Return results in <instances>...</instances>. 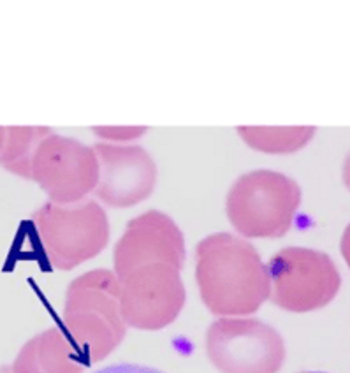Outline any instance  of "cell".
<instances>
[{
	"label": "cell",
	"mask_w": 350,
	"mask_h": 373,
	"mask_svg": "<svg viewBox=\"0 0 350 373\" xmlns=\"http://www.w3.org/2000/svg\"><path fill=\"white\" fill-rule=\"evenodd\" d=\"M195 280L211 314L243 317L269 299V275L257 248L229 232L209 234L195 246Z\"/></svg>",
	"instance_id": "cell-1"
},
{
	"label": "cell",
	"mask_w": 350,
	"mask_h": 373,
	"mask_svg": "<svg viewBox=\"0 0 350 373\" xmlns=\"http://www.w3.org/2000/svg\"><path fill=\"white\" fill-rule=\"evenodd\" d=\"M63 326L85 365L102 361L122 344L127 324L115 271L92 269L72 280L65 292Z\"/></svg>",
	"instance_id": "cell-2"
},
{
	"label": "cell",
	"mask_w": 350,
	"mask_h": 373,
	"mask_svg": "<svg viewBox=\"0 0 350 373\" xmlns=\"http://www.w3.org/2000/svg\"><path fill=\"white\" fill-rule=\"evenodd\" d=\"M301 186L271 169L241 175L227 194V218L245 238H282L291 231L301 204Z\"/></svg>",
	"instance_id": "cell-3"
},
{
	"label": "cell",
	"mask_w": 350,
	"mask_h": 373,
	"mask_svg": "<svg viewBox=\"0 0 350 373\" xmlns=\"http://www.w3.org/2000/svg\"><path fill=\"white\" fill-rule=\"evenodd\" d=\"M34 222L48 261L63 271L97 257L109 241V218L92 199L76 204L46 202L34 213Z\"/></svg>",
	"instance_id": "cell-4"
},
{
	"label": "cell",
	"mask_w": 350,
	"mask_h": 373,
	"mask_svg": "<svg viewBox=\"0 0 350 373\" xmlns=\"http://www.w3.org/2000/svg\"><path fill=\"white\" fill-rule=\"evenodd\" d=\"M269 299L292 314L324 308L336 298L342 276L328 254L305 246H289L276 252L266 264Z\"/></svg>",
	"instance_id": "cell-5"
},
{
	"label": "cell",
	"mask_w": 350,
	"mask_h": 373,
	"mask_svg": "<svg viewBox=\"0 0 350 373\" xmlns=\"http://www.w3.org/2000/svg\"><path fill=\"white\" fill-rule=\"evenodd\" d=\"M206 354L220 373H278L285 344L259 319L222 317L208 328Z\"/></svg>",
	"instance_id": "cell-6"
},
{
	"label": "cell",
	"mask_w": 350,
	"mask_h": 373,
	"mask_svg": "<svg viewBox=\"0 0 350 373\" xmlns=\"http://www.w3.org/2000/svg\"><path fill=\"white\" fill-rule=\"evenodd\" d=\"M30 180L46 192L49 202L76 204L97 186V155L92 146L51 132L35 150Z\"/></svg>",
	"instance_id": "cell-7"
},
{
	"label": "cell",
	"mask_w": 350,
	"mask_h": 373,
	"mask_svg": "<svg viewBox=\"0 0 350 373\" xmlns=\"http://www.w3.org/2000/svg\"><path fill=\"white\" fill-rule=\"evenodd\" d=\"M122 312L127 328L157 331L178 319L185 305V285L179 269L148 264L120 278Z\"/></svg>",
	"instance_id": "cell-8"
},
{
	"label": "cell",
	"mask_w": 350,
	"mask_h": 373,
	"mask_svg": "<svg viewBox=\"0 0 350 373\" xmlns=\"http://www.w3.org/2000/svg\"><path fill=\"white\" fill-rule=\"evenodd\" d=\"M148 264L181 269L185 264V238L171 216L157 209L129 220L113 252L115 275L123 278Z\"/></svg>",
	"instance_id": "cell-9"
},
{
	"label": "cell",
	"mask_w": 350,
	"mask_h": 373,
	"mask_svg": "<svg viewBox=\"0 0 350 373\" xmlns=\"http://www.w3.org/2000/svg\"><path fill=\"white\" fill-rule=\"evenodd\" d=\"M92 148L99 161L95 194L101 201L113 208H129L152 195L157 166L143 146L102 141Z\"/></svg>",
	"instance_id": "cell-10"
},
{
	"label": "cell",
	"mask_w": 350,
	"mask_h": 373,
	"mask_svg": "<svg viewBox=\"0 0 350 373\" xmlns=\"http://www.w3.org/2000/svg\"><path fill=\"white\" fill-rule=\"evenodd\" d=\"M12 373H81L85 363L60 328H49L30 338L16 356Z\"/></svg>",
	"instance_id": "cell-11"
},
{
	"label": "cell",
	"mask_w": 350,
	"mask_h": 373,
	"mask_svg": "<svg viewBox=\"0 0 350 373\" xmlns=\"http://www.w3.org/2000/svg\"><path fill=\"white\" fill-rule=\"evenodd\" d=\"M49 127H5L0 166L25 180L32 178V161L39 143L51 134Z\"/></svg>",
	"instance_id": "cell-12"
},
{
	"label": "cell",
	"mask_w": 350,
	"mask_h": 373,
	"mask_svg": "<svg viewBox=\"0 0 350 373\" xmlns=\"http://www.w3.org/2000/svg\"><path fill=\"white\" fill-rule=\"evenodd\" d=\"M239 138L250 148L271 155H283L305 148L315 136V127H241L236 129Z\"/></svg>",
	"instance_id": "cell-13"
},
{
	"label": "cell",
	"mask_w": 350,
	"mask_h": 373,
	"mask_svg": "<svg viewBox=\"0 0 350 373\" xmlns=\"http://www.w3.org/2000/svg\"><path fill=\"white\" fill-rule=\"evenodd\" d=\"M92 132L102 141H118V145H125V141H134L148 132V127H92Z\"/></svg>",
	"instance_id": "cell-14"
},
{
	"label": "cell",
	"mask_w": 350,
	"mask_h": 373,
	"mask_svg": "<svg viewBox=\"0 0 350 373\" xmlns=\"http://www.w3.org/2000/svg\"><path fill=\"white\" fill-rule=\"evenodd\" d=\"M95 373H161L153 368H146V366L138 365H113L108 368H102Z\"/></svg>",
	"instance_id": "cell-15"
},
{
	"label": "cell",
	"mask_w": 350,
	"mask_h": 373,
	"mask_svg": "<svg viewBox=\"0 0 350 373\" xmlns=\"http://www.w3.org/2000/svg\"><path fill=\"white\" fill-rule=\"evenodd\" d=\"M340 248H342L343 259H345L347 264H349V268H350V224L347 225L345 232H343V236H342V245H340Z\"/></svg>",
	"instance_id": "cell-16"
},
{
	"label": "cell",
	"mask_w": 350,
	"mask_h": 373,
	"mask_svg": "<svg viewBox=\"0 0 350 373\" xmlns=\"http://www.w3.org/2000/svg\"><path fill=\"white\" fill-rule=\"evenodd\" d=\"M343 183L347 185V188L350 190V153L347 157L345 164H343Z\"/></svg>",
	"instance_id": "cell-17"
},
{
	"label": "cell",
	"mask_w": 350,
	"mask_h": 373,
	"mask_svg": "<svg viewBox=\"0 0 350 373\" xmlns=\"http://www.w3.org/2000/svg\"><path fill=\"white\" fill-rule=\"evenodd\" d=\"M4 138H5V127H0V152H2V146H4Z\"/></svg>",
	"instance_id": "cell-18"
},
{
	"label": "cell",
	"mask_w": 350,
	"mask_h": 373,
	"mask_svg": "<svg viewBox=\"0 0 350 373\" xmlns=\"http://www.w3.org/2000/svg\"><path fill=\"white\" fill-rule=\"evenodd\" d=\"M0 373H12L11 366H0Z\"/></svg>",
	"instance_id": "cell-19"
},
{
	"label": "cell",
	"mask_w": 350,
	"mask_h": 373,
	"mask_svg": "<svg viewBox=\"0 0 350 373\" xmlns=\"http://www.w3.org/2000/svg\"><path fill=\"white\" fill-rule=\"evenodd\" d=\"M301 373H322V372H301Z\"/></svg>",
	"instance_id": "cell-20"
}]
</instances>
